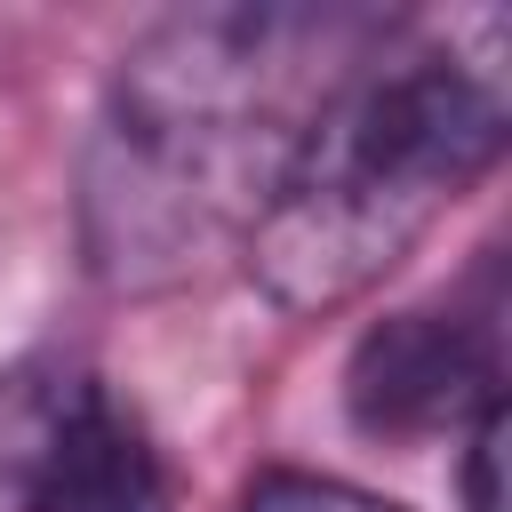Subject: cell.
<instances>
[{
	"mask_svg": "<svg viewBox=\"0 0 512 512\" xmlns=\"http://www.w3.org/2000/svg\"><path fill=\"white\" fill-rule=\"evenodd\" d=\"M368 8H176L136 32L80 152V248L104 288H168L248 240L328 88L384 40Z\"/></svg>",
	"mask_w": 512,
	"mask_h": 512,
	"instance_id": "6da1fadb",
	"label": "cell"
},
{
	"mask_svg": "<svg viewBox=\"0 0 512 512\" xmlns=\"http://www.w3.org/2000/svg\"><path fill=\"white\" fill-rule=\"evenodd\" d=\"M504 128L512 88L496 16H456L448 32L384 24L304 120L248 224L256 288L296 320L368 296L496 168Z\"/></svg>",
	"mask_w": 512,
	"mask_h": 512,
	"instance_id": "7a4b0ae2",
	"label": "cell"
},
{
	"mask_svg": "<svg viewBox=\"0 0 512 512\" xmlns=\"http://www.w3.org/2000/svg\"><path fill=\"white\" fill-rule=\"evenodd\" d=\"M168 456L144 416L88 368L40 360L0 376V512H168Z\"/></svg>",
	"mask_w": 512,
	"mask_h": 512,
	"instance_id": "3957f363",
	"label": "cell"
},
{
	"mask_svg": "<svg viewBox=\"0 0 512 512\" xmlns=\"http://www.w3.org/2000/svg\"><path fill=\"white\" fill-rule=\"evenodd\" d=\"M344 408L368 440H432L504 408V328L488 304H416L376 320L344 360Z\"/></svg>",
	"mask_w": 512,
	"mask_h": 512,
	"instance_id": "277c9868",
	"label": "cell"
},
{
	"mask_svg": "<svg viewBox=\"0 0 512 512\" xmlns=\"http://www.w3.org/2000/svg\"><path fill=\"white\" fill-rule=\"evenodd\" d=\"M240 512H400L392 496H368L352 480H328V472H264Z\"/></svg>",
	"mask_w": 512,
	"mask_h": 512,
	"instance_id": "5b68a950",
	"label": "cell"
},
{
	"mask_svg": "<svg viewBox=\"0 0 512 512\" xmlns=\"http://www.w3.org/2000/svg\"><path fill=\"white\" fill-rule=\"evenodd\" d=\"M496 472H504V408L464 424V512H504Z\"/></svg>",
	"mask_w": 512,
	"mask_h": 512,
	"instance_id": "8992f818",
	"label": "cell"
}]
</instances>
